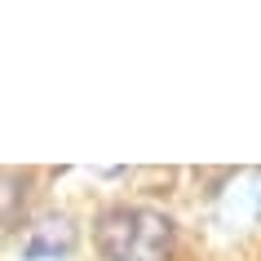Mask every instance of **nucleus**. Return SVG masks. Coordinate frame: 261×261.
<instances>
[{"label":"nucleus","mask_w":261,"mask_h":261,"mask_svg":"<svg viewBox=\"0 0 261 261\" xmlns=\"http://www.w3.org/2000/svg\"><path fill=\"white\" fill-rule=\"evenodd\" d=\"M173 248V221L155 208H133V261H164Z\"/></svg>","instance_id":"obj_1"},{"label":"nucleus","mask_w":261,"mask_h":261,"mask_svg":"<svg viewBox=\"0 0 261 261\" xmlns=\"http://www.w3.org/2000/svg\"><path fill=\"white\" fill-rule=\"evenodd\" d=\"M93 239L107 261H133V208H111L93 226Z\"/></svg>","instance_id":"obj_2"},{"label":"nucleus","mask_w":261,"mask_h":261,"mask_svg":"<svg viewBox=\"0 0 261 261\" xmlns=\"http://www.w3.org/2000/svg\"><path fill=\"white\" fill-rule=\"evenodd\" d=\"M75 248V226L67 217H44L27 234V257H67Z\"/></svg>","instance_id":"obj_3"},{"label":"nucleus","mask_w":261,"mask_h":261,"mask_svg":"<svg viewBox=\"0 0 261 261\" xmlns=\"http://www.w3.org/2000/svg\"><path fill=\"white\" fill-rule=\"evenodd\" d=\"M22 191H27L22 177H0V221H14L18 204H22Z\"/></svg>","instance_id":"obj_4"},{"label":"nucleus","mask_w":261,"mask_h":261,"mask_svg":"<svg viewBox=\"0 0 261 261\" xmlns=\"http://www.w3.org/2000/svg\"><path fill=\"white\" fill-rule=\"evenodd\" d=\"M27 261H62V257H27Z\"/></svg>","instance_id":"obj_5"}]
</instances>
